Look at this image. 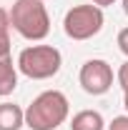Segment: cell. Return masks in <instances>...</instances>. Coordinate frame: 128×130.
I'll use <instances>...</instances> for the list:
<instances>
[{"instance_id":"52a82bcc","label":"cell","mask_w":128,"mask_h":130,"mask_svg":"<svg viewBox=\"0 0 128 130\" xmlns=\"http://www.w3.org/2000/svg\"><path fill=\"white\" fill-rule=\"evenodd\" d=\"M18 88V70L13 65V58H0V98H8Z\"/></svg>"},{"instance_id":"9a60e30c","label":"cell","mask_w":128,"mask_h":130,"mask_svg":"<svg viewBox=\"0 0 128 130\" xmlns=\"http://www.w3.org/2000/svg\"><path fill=\"white\" fill-rule=\"evenodd\" d=\"M123 13L128 15V0H123Z\"/></svg>"},{"instance_id":"7c38bea8","label":"cell","mask_w":128,"mask_h":130,"mask_svg":"<svg viewBox=\"0 0 128 130\" xmlns=\"http://www.w3.org/2000/svg\"><path fill=\"white\" fill-rule=\"evenodd\" d=\"M118 48H121L123 55H128V28H123L118 32Z\"/></svg>"},{"instance_id":"8fae6325","label":"cell","mask_w":128,"mask_h":130,"mask_svg":"<svg viewBox=\"0 0 128 130\" xmlns=\"http://www.w3.org/2000/svg\"><path fill=\"white\" fill-rule=\"evenodd\" d=\"M108 130H128V115H118L108 123Z\"/></svg>"},{"instance_id":"6da1fadb","label":"cell","mask_w":128,"mask_h":130,"mask_svg":"<svg viewBox=\"0 0 128 130\" xmlns=\"http://www.w3.org/2000/svg\"><path fill=\"white\" fill-rule=\"evenodd\" d=\"M70 113V103L60 90H45L25 108V125L30 130H55Z\"/></svg>"},{"instance_id":"5b68a950","label":"cell","mask_w":128,"mask_h":130,"mask_svg":"<svg viewBox=\"0 0 128 130\" xmlns=\"http://www.w3.org/2000/svg\"><path fill=\"white\" fill-rule=\"evenodd\" d=\"M78 83L88 95H106L113 88V68H111V63H106L100 58L85 60V63L80 65Z\"/></svg>"},{"instance_id":"9c48e42d","label":"cell","mask_w":128,"mask_h":130,"mask_svg":"<svg viewBox=\"0 0 128 130\" xmlns=\"http://www.w3.org/2000/svg\"><path fill=\"white\" fill-rule=\"evenodd\" d=\"M10 55V13L0 8V58Z\"/></svg>"},{"instance_id":"277c9868","label":"cell","mask_w":128,"mask_h":130,"mask_svg":"<svg viewBox=\"0 0 128 130\" xmlns=\"http://www.w3.org/2000/svg\"><path fill=\"white\" fill-rule=\"evenodd\" d=\"M103 8L93 3L88 5H73L63 18V30L70 40H91L93 35L103 30Z\"/></svg>"},{"instance_id":"30bf717a","label":"cell","mask_w":128,"mask_h":130,"mask_svg":"<svg viewBox=\"0 0 128 130\" xmlns=\"http://www.w3.org/2000/svg\"><path fill=\"white\" fill-rule=\"evenodd\" d=\"M116 80H118V85L123 88V95L128 93V60L121 68H118V73H116Z\"/></svg>"},{"instance_id":"7a4b0ae2","label":"cell","mask_w":128,"mask_h":130,"mask_svg":"<svg viewBox=\"0 0 128 130\" xmlns=\"http://www.w3.org/2000/svg\"><path fill=\"white\" fill-rule=\"evenodd\" d=\"M8 13H10V28L20 38H25L30 43L48 38L50 15L43 5V0H15Z\"/></svg>"},{"instance_id":"ba28073f","label":"cell","mask_w":128,"mask_h":130,"mask_svg":"<svg viewBox=\"0 0 128 130\" xmlns=\"http://www.w3.org/2000/svg\"><path fill=\"white\" fill-rule=\"evenodd\" d=\"M106 120L98 110H80L70 120V130H103Z\"/></svg>"},{"instance_id":"4fadbf2b","label":"cell","mask_w":128,"mask_h":130,"mask_svg":"<svg viewBox=\"0 0 128 130\" xmlns=\"http://www.w3.org/2000/svg\"><path fill=\"white\" fill-rule=\"evenodd\" d=\"M93 5H98V8H108V5H113L116 0H91Z\"/></svg>"},{"instance_id":"8992f818","label":"cell","mask_w":128,"mask_h":130,"mask_svg":"<svg viewBox=\"0 0 128 130\" xmlns=\"http://www.w3.org/2000/svg\"><path fill=\"white\" fill-rule=\"evenodd\" d=\"M25 125V110L15 103H0V130H20Z\"/></svg>"},{"instance_id":"3957f363","label":"cell","mask_w":128,"mask_h":130,"mask_svg":"<svg viewBox=\"0 0 128 130\" xmlns=\"http://www.w3.org/2000/svg\"><path fill=\"white\" fill-rule=\"evenodd\" d=\"M63 65L60 50L53 45H28L18 55V70L30 80H48Z\"/></svg>"},{"instance_id":"5bb4252c","label":"cell","mask_w":128,"mask_h":130,"mask_svg":"<svg viewBox=\"0 0 128 130\" xmlns=\"http://www.w3.org/2000/svg\"><path fill=\"white\" fill-rule=\"evenodd\" d=\"M123 108H126V113H128V93L123 95Z\"/></svg>"}]
</instances>
